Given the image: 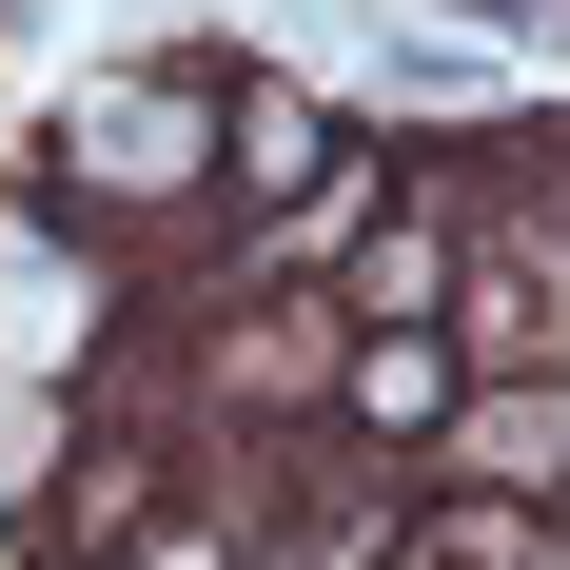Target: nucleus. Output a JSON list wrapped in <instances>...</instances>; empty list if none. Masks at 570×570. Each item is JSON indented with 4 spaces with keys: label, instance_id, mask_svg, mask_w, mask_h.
<instances>
[{
    "label": "nucleus",
    "instance_id": "1",
    "mask_svg": "<svg viewBox=\"0 0 570 570\" xmlns=\"http://www.w3.org/2000/svg\"><path fill=\"white\" fill-rule=\"evenodd\" d=\"M59 177H99V197H197V177H217V99H197V79H99V99L59 118Z\"/></svg>",
    "mask_w": 570,
    "mask_h": 570
},
{
    "label": "nucleus",
    "instance_id": "2",
    "mask_svg": "<svg viewBox=\"0 0 570 570\" xmlns=\"http://www.w3.org/2000/svg\"><path fill=\"white\" fill-rule=\"evenodd\" d=\"M433 295H453V236H433V217H394L374 256H354V315H374V335H413Z\"/></svg>",
    "mask_w": 570,
    "mask_h": 570
},
{
    "label": "nucleus",
    "instance_id": "3",
    "mask_svg": "<svg viewBox=\"0 0 570 570\" xmlns=\"http://www.w3.org/2000/svg\"><path fill=\"white\" fill-rule=\"evenodd\" d=\"M335 138H315V99H236L217 118V177H315Z\"/></svg>",
    "mask_w": 570,
    "mask_h": 570
},
{
    "label": "nucleus",
    "instance_id": "4",
    "mask_svg": "<svg viewBox=\"0 0 570 570\" xmlns=\"http://www.w3.org/2000/svg\"><path fill=\"white\" fill-rule=\"evenodd\" d=\"M433 394H453V354H413V335L354 354V413H374V433H433Z\"/></svg>",
    "mask_w": 570,
    "mask_h": 570
},
{
    "label": "nucleus",
    "instance_id": "5",
    "mask_svg": "<svg viewBox=\"0 0 570 570\" xmlns=\"http://www.w3.org/2000/svg\"><path fill=\"white\" fill-rule=\"evenodd\" d=\"M433 531H453V570H570V531H531L512 492H472V512H433Z\"/></svg>",
    "mask_w": 570,
    "mask_h": 570
}]
</instances>
